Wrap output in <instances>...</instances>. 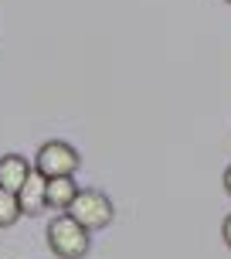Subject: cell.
I'll return each mask as SVG.
<instances>
[{
  "label": "cell",
  "instance_id": "cell-1",
  "mask_svg": "<svg viewBox=\"0 0 231 259\" xmlns=\"http://www.w3.org/2000/svg\"><path fill=\"white\" fill-rule=\"evenodd\" d=\"M89 229H82L72 215H58L48 222V249L58 259H82L89 256Z\"/></svg>",
  "mask_w": 231,
  "mask_h": 259
},
{
  "label": "cell",
  "instance_id": "cell-2",
  "mask_svg": "<svg viewBox=\"0 0 231 259\" xmlns=\"http://www.w3.org/2000/svg\"><path fill=\"white\" fill-rule=\"evenodd\" d=\"M68 215H72L82 229L95 232V229H105V225L116 219V208L102 191H95V188H85V191H82V188H78L75 201L68 205Z\"/></svg>",
  "mask_w": 231,
  "mask_h": 259
},
{
  "label": "cell",
  "instance_id": "cell-3",
  "mask_svg": "<svg viewBox=\"0 0 231 259\" xmlns=\"http://www.w3.org/2000/svg\"><path fill=\"white\" fill-rule=\"evenodd\" d=\"M78 164H82V157L72 143L65 140H48L41 143L38 157H34V170L44 174V178H68V174H75Z\"/></svg>",
  "mask_w": 231,
  "mask_h": 259
},
{
  "label": "cell",
  "instance_id": "cell-4",
  "mask_svg": "<svg viewBox=\"0 0 231 259\" xmlns=\"http://www.w3.org/2000/svg\"><path fill=\"white\" fill-rule=\"evenodd\" d=\"M17 201H21V215H41L48 208V178L31 170L27 181L21 184V191H17Z\"/></svg>",
  "mask_w": 231,
  "mask_h": 259
},
{
  "label": "cell",
  "instance_id": "cell-5",
  "mask_svg": "<svg viewBox=\"0 0 231 259\" xmlns=\"http://www.w3.org/2000/svg\"><path fill=\"white\" fill-rule=\"evenodd\" d=\"M31 164H27L21 154H4L0 157V188L4 191H21V184L27 181V174H31Z\"/></svg>",
  "mask_w": 231,
  "mask_h": 259
},
{
  "label": "cell",
  "instance_id": "cell-6",
  "mask_svg": "<svg viewBox=\"0 0 231 259\" xmlns=\"http://www.w3.org/2000/svg\"><path fill=\"white\" fill-rule=\"evenodd\" d=\"M75 194H78V184L72 174L68 178H48V205L51 208L68 211V205L75 201Z\"/></svg>",
  "mask_w": 231,
  "mask_h": 259
},
{
  "label": "cell",
  "instance_id": "cell-7",
  "mask_svg": "<svg viewBox=\"0 0 231 259\" xmlns=\"http://www.w3.org/2000/svg\"><path fill=\"white\" fill-rule=\"evenodd\" d=\"M17 219H21V201H17V194L0 188V229H11Z\"/></svg>",
  "mask_w": 231,
  "mask_h": 259
},
{
  "label": "cell",
  "instance_id": "cell-8",
  "mask_svg": "<svg viewBox=\"0 0 231 259\" xmlns=\"http://www.w3.org/2000/svg\"><path fill=\"white\" fill-rule=\"evenodd\" d=\"M221 239H224V246L231 249V215L224 219V225H221Z\"/></svg>",
  "mask_w": 231,
  "mask_h": 259
},
{
  "label": "cell",
  "instance_id": "cell-9",
  "mask_svg": "<svg viewBox=\"0 0 231 259\" xmlns=\"http://www.w3.org/2000/svg\"><path fill=\"white\" fill-rule=\"evenodd\" d=\"M224 191H228V194H231V167H228V170H224Z\"/></svg>",
  "mask_w": 231,
  "mask_h": 259
},
{
  "label": "cell",
  "instance_id": "cell-10",
  "mask_svg": "<svg viewBox=\"0 0 231 259\" xmlns=\"http://www.w3.org/2000/svg\"><path fill=\"white\" fill-rule=\"evenodd\" d=\"M224 4H231V0H224Z\"/></svg>",
  "mask_w": 231,
  "mask_h": 259
}]
</instances>
